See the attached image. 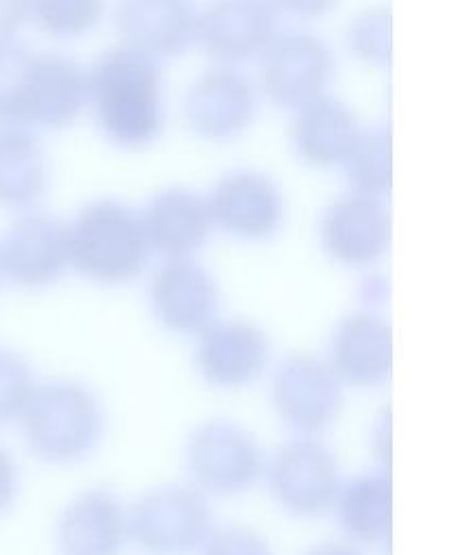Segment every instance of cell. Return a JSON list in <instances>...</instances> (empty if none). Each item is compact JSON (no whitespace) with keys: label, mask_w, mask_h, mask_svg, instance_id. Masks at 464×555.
Instances as JSON below:
<instances>
[{"label":"cell","mask_w":464,"mask_h":555,"mask_svg":"<svg viewBox=\"0 0 464 555\" xmlns=\"http://www.w3.org/2000/svg\"><path fill=\"white\" fill-rule=\"evenodd\" d=\"M87 98L104 132L121 145H143L160 128V69L137 48L104 52L87 78Z\"/></svg>","instance_id":"1"},{"label":"cell","mask_w":464,"mask_h":555,"mask_svg":"<svg viewBox=\"0 0 464 555\" xmlns=\"http://www.w3.org/2000/svg\"><path fill=\"white\" fill-rule=\"evenodd\" d=\"M17 425L35 457L48 464H76L100 447L106 414L87 384L52 379L35 386Z\"/></svg>","instance_id":"2"},{"label":"cell","mask_w":464,"mask_h":555,"mask_svg":"<svg viewBox=\"0 0 464 555\" xmlns=\"http://www.w3.org/2000/svg\"><path fill=\"white\" fill-rule=\"evenodd\" d=\"M65 243L69 269L100 286L130 284L152 260L141 215L115 199L85 206L65 225Z\"/></svg>","instance_id":"3"},{"label":"cell","mask_w":464,"mask_h":555,"mask_svg":"<svg viewBox=\"0 0 464 555\" xmlns=\"http://www.w3.org/2000/svg\"><path fill=\"white\" fill-rule=\"evenodd\" d=\"M182 464L186 481L212 499H232L262 483L267 453L243 423L212 416L184 438Z\"/></svg>","instance_id":"4"},{"label":"cell","mask_w":464,"mask_h":555,"mask_svg":"<svg viewBox=\"0 0 464 555\" xmlns=\"http://www.w3.org/2000/svg\"><path fill=\"white\" fill-rule=\"evenodd\" d=\"M128 525L143 555H197L215 527L212 503L189 481L160 483L128 505Z\"/></svg>","instance_id":"5"},{"label":"cell","mask_w":464,"mask_h":555,"mask_svg":"<svg viewBox=\"0 0 464 555\" xmlns=\"http://www.w3.org/2000/svg\"><path fill=\"white\" fill-rule=\"evenodd\" d=\"M269 373L271 410L291 436H323L338 421L347 388L325 356L291 351Z\"/></svg>","instance_id":"6"},{"label":"cell","mask_w":464,"mask_h":555,"mask_svg":"<svg viewBox=\"0 0 464 555\" xmlns=\"http://www.w3.org/2000/svg\"><path fill=\"white\" fill-rule=\"evenodd\" d=\"M343 475L323 436H291L271 455L262 483L284 514L312 520L332 512Z\"/></svg>","instance_id":"7"},{"label":"cell","mask_w":464,"mask_h":555,"mask_svg":"<svg viewBox=\"0 0 464 555\" xmlns=\"http://www.w3.org/2000/svg\"><path fill=\"white\" fill-rule=\"evenodd\" d=\"M193 343V369L210 388L243 390L271 369V338L252 319L217 317Z\"/></svg>","instance_id":"8"},{"label":"cell","mask_w":464,"mask_h":555,"mask_svg":"<svg viewBox=\"0 0 464 555\" xmlns=\"http://www.w3.org/2000/svg\"><path fill=\"white\" fill-rule=\"evenodd\" d=\"M147 304L163 330L195 338L221 317V288L197 258L163 260L147 280Z\"/></svg>","instance_id":"9"},{"label":"cell","mask_w":464,"mask_h":555,"mask_svg":"<svg viewBox=\"0 0 464 555\" xmlns=\"http://www.w3.org/2000/svg\"><path fill=\"white\" fill-rule=\"evenodd\" d=\"M392 325L379 308L358 304L334 323L323 356L345 388L373 390L392 375Z\"/></svg>","instance_id":"10"},{"label":"cell","mask_w":464,"mask_h":555,"mask_svg":"<svg viewBox=\"0 0 464 555\" xmlns=\"http://www.w3.org/2000/svg\"><path fill=\"white\" fill-rule=\"evenodd\" d=\"M390 234V212L382 197L356 191L334 199L319 221L323 251L347 269H373L386 256Z\"/></svg>","instance_id":"11"},{"label":"cell","mask_w":464,"mask_h":555,"mask_svg":"<svg viewBox=\"0 0 464 555\" xmlns=\"http://www.w3.org/2000/svg\"><path fill=\"white\" fill-rule=\"evenodd\" d=\"M215 230L241 241L273 236L284 219L280 186L260 171H232L206 197Z\"/></svg>","instance_id":"12"},{"label":"cell","mask_w":464,"mask_h":555,"mask_svg":"<svg viewBox=\"0 0 464 555\" xmlns=\"http://www.w3.org/2000/svg\"><path fill=\"white\" fill-rule=\"evenodd\" d=\"M54 533L61 555H124L130 544L128 503L111 488H87L61 509Z\"/></svg>","instance_id":"13"},{"label":"cell","mask_w":464,"mask_h":555,"mask_svg":"<svg viewBox=\"0 0 464 555\" xmlns=\"http://www.w3.org/2000/svg\"><path fill=\"white\" fill-rule=\"evenodd\" d=\"M2 280L17 288H46L69 269L65 225L54 217L28 212L0 241Z\"/></svg>","instance_id":"14"},{"label":"cell","mask_w":464,"mask_h":555,"mask_svg":"<svg viewBox=\"0 0 464 555\" xmlns=\"http://www.w3.org/2000/svg\"><path fill=\"white\" fill-rule=\"evenodd\" d=\"M262 52L260 82L273 102L299 108L323 95L332 56L319 37L308 33L282 35L271 39Z\"/></svg>","instance_id":"15"},{"label":"cell","mask_w":464,"mask_h":555,"mask_svg":"<svg viewBox=\"0 0 464 555\" xmlns=\"http://www.w3.org/2000/svg\"><path fill=\"white\" fill-rule=\"evenodd\" d=\"M139 215L152 256L160 260L195 258L215 230L206 197L182 186L160 191Z\"/></svg>","instance_id":"16"},{"label":"cell","mask_w":464,"mask_h":555,"mask_svg":"<svg viewBox=\"0 0 464 555\" xmlns=\"http://www.w3.org/2000/svg\"><path fill=\"white\" fill-rule=\"evenodd\" d=\"M340 538L364 551L388 546L392 531L390 466H373L340 481L332 512Z\"/></svg>","instance_id":"17"},{"label":"cell","mask_w":464,"mask_h":555,"mask_svg":"<svg viewBox=\"0 0 464 555\" xmlns=\"http://www.w3.org/2000/svg\"><path fill=\"white\" fill-rule=\"evenodd\" d=\"M85 100L87 78L72 61L52 54H33L15 121L61 126L76 117Z\"/></svg>","instance_id":"18"},{"label":"cell","mask_w":464,"mask_h":555,"mask_svg":"<svg viewBox=\"0 0 464 555\" xmlns=\"http://www.w3.org/2000/svg\"><path fill=\"white\" fill-rule=\"evenodd\" d=\"M275 35V9L269 0H217L197 15L195 37L221 59H247L262 52Z\"/></svg>","instance_id":"19"},{"label":"cell","mask_w":464,"mask_h":555,"mask_svg":"<svg viewBox=\"0 0 464 555\" xmlns=\"http://www.w3.org/2000/svg\"><path fill=\"white\" fill-rule=\"evenodd\" d=\"M184 113L191 128L199 134L230 139L249 124L254 115V91L234 69L215 67L191 87Z\"/></svg>","instance_id":"20"},{"label":"cell","mask_w":464,"mask_h":555,"mask_svg":"<svg viewBox=\"0 0 464 555\" xmlns=\"http://www.w3.org/2000/svg\"><path fill=\"white\" fill-rule=\"evenodd\" d=\"M117 26L130 48L150 56L178 54L195 39L197 13L189 0H121Z\"/></svg>","instance_id":"21"},{"label":"cell","mask_w":464,"mask_h":555,"mask_svg":"<svg viewBox=\"0 0 464 555\" xmlns=\"http://www.w3.org/2000/svg\"><path fill=\"white\" fill-rule=\"evenodd\" d=\"M358 132L356 117L345 102L327 95L299 106L293 124L295 150L310 165L340 163Z\"/></svg>","instance_id":"22"},{"label":"cell","mask_w":464,"mask_h":555,"mask_svg":"<svg viewBox=\"0 0 464 555\" xmlns=\"http://www.w3.org/2000/svg\"><path fill=\"white\" fill-rule=\"evenodd\" d=\"M46 189V158L33 137L7 130L0 132V204L26 208Z\"/></svg>","instance_id":"23"},{"label":"cell","mask_w":464,"mask_h":555,"mask_svg":"<svg viewBox=\"0 0 464 555\" xmlns=\"http://www.w3.org/2000/svg\"><path fill=\"white\" fill-rule=\"evenodd\" d=\"M347 173L351 191L384 197L392 182V158H390V132H358L349 152L340 160Z\"/></svg>","instance_id":"24"},{"label":"cell","mask_w":464,"mask_h":555,"mask_svg":"<svg viewBox=\"0 0 464 555\" xmlns=\"http://www.w3.org/2000/svg\"><path fill=\"white\" fill-rule=\"evenodd\" d=\"M102 11V0H33L35 20L52 35L82 33L100 20Z\"/></svg>","instance_id":"25"},{"label":"cell","mask_w":464,"mask_h":555,"mask_svg":"<svg viewBox=\"0 0 464 555\" xmlns=\"http://www.w3.org/2000/svg\"><path fill=\"white\" fill-rule=\"evenodd\" d=\"M35 386L30 364L20 353L0 349V425L20 418Z\"/></svg>","instance_id":"26"},{"label":"cell","mask_w":464,"mask_h":555,"mask_svg":"<svg viewBox=\"0 0 464 555\" xmlns=\"http://www.w3.org/2000/svg\"><path fill=\"white\" fill-rule=\"evenodd\" d=\"M197 555H273V546L260 529L247 522H228L210 529Z\"/></svg>","instance_id":"27"},{"label":"cell","mask_w":464,"mask_h":555,"mask_svg":"<svg viewBox=\"0 0 464 555\" xmlns=\"http://www.w3.org/2000/svg\"><path fill=\"white\" fill-rule=\"evenodd\" d=\"M356 54L369 61H386L390 52V15L388 9H369L358 15L347 30Z\"/></svg>","instance_id":"28"},{"label":"cell","mask_w":464,"mask_h":555,"mask_svg":"<svg viewBox=\"0 0 464 555\" xmlns=\"http://www.w3.org/2000/svg\"><path fill=\"white\" fill-rule=\"evenodd\" d=\"M30 52L0 39V119L15 121Z\"/></svg>","instance_id":"29"},{"label":"cell","mask_w":464,"mask_h":555,"mask_svg":"<svg viewBox=\"0 0 464 555\" xmlns=\"http://www.w3.org/2000/svg\"><path fill=\"white\" fill-rule=\"evenodd\" d=\"M20 494V468L13 455L0 444V518L11 512Z\"/></svg>","instance_id":"30"},{"label":"cell","mask_w":464,"mask_h":555,"mask_svg":"<svg viewBox=\"0 0 464 555\" xmlns=\"http://www.w3.org/2000/svg\"><path fill=\"white\" fill-rule=\"evenodd\" d=\"M388 291L390 284L382 273H369L362 278V282L358 284V297H360V306H369V308H379L386 299H388Z\"/></svg>","instance_id":"31"},{"label":"cell","mask_w":464,"mask_h":555,"mask_svg":"<svg viewBox=\"0 0 464 555\" xmlns=\"http://www.w3.org/2000/svg\"><path fill=\"white\" fill-rule=\"evenodd\" d=\"M373 434H371V449L377 451L375 464L377 466H390V412L386 410L379 414V418L373 423Z\"/></svg>","instance_id":"32"},{"label":"cell","mask_w":464,"mask_h":555,"mask_svg":"<svg viewBox=\"0 0 464 555\" xmlns=\"http://www.w3.org/2000/svg\"><path fill=\"white\" fill-rule=\"evenodd\" d=\"M301 555H366V551L345 538H336L310 544Z\"/></svg>","instance_id":"33"},{"label":"cell","mask_w":464,"mask_h":555,"mask_svg":"<svg viewBox=\"0 0 464 555\" xmlns=\"http://www.w3.org/2000/svg\"><path fill=\"white\" fill-rule=\"evenodd\" d=\"M26 9L28 0H0V39L17 28Z\"/></svg>","instance_id":"34"},{"label":"cell","mask_w":464,"mask_h":555,"mask_svg":"<svg viewBox=\"0 0 464 555\" xmlns=\"http://www.w3.org/2000/svg\"><path fill=\"white\" fill-rule=\"evenodd\" d=\"M273 9H284L297 15H319L323 13L334 0H269Z\"/></svg>","instance_id":"35"},{"label":"cell","mask_w":464,"mask_h":555,"mask_svg":"<svg viewBox=\"0 0 464 555\" xmlns=\"http://www.w3.org/2000/svg\"><path fill=\"white\" fill-rule=\"evenodd\" d=\"M0 282H2V269H0Z\"/></svg>","instance_id":"36"}]
</instances>
